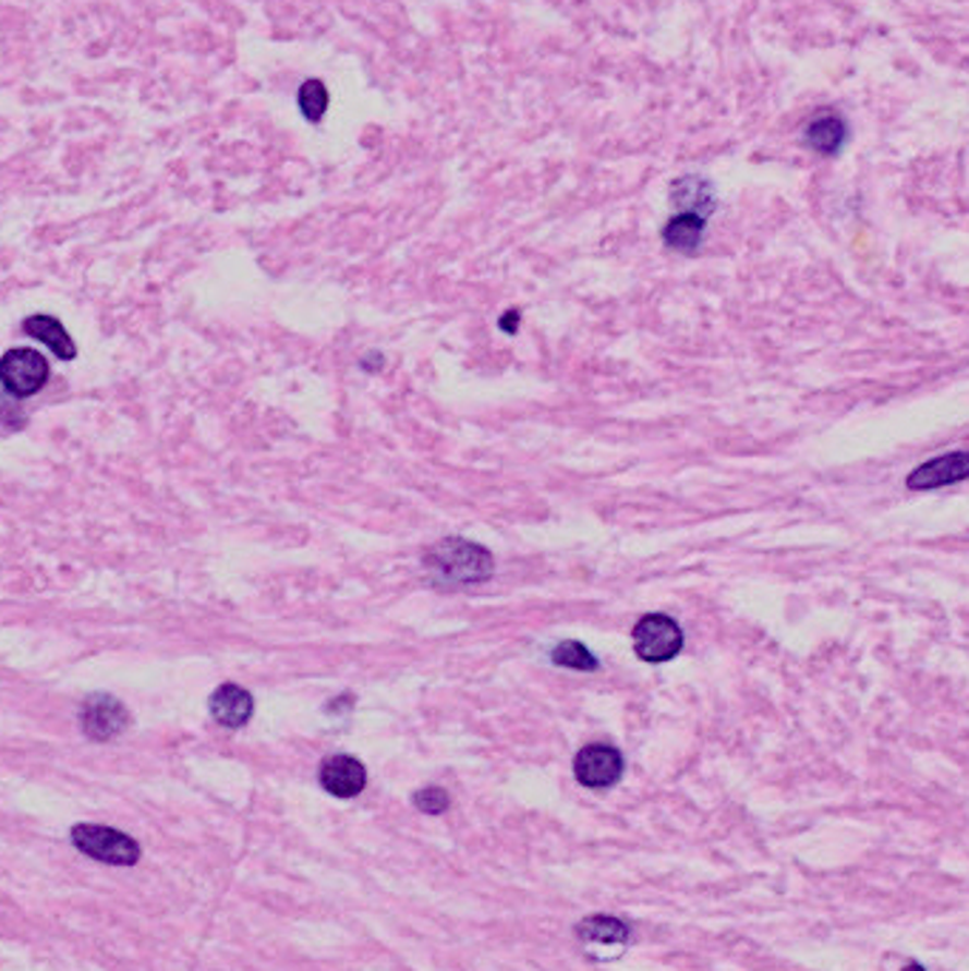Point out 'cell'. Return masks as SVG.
<instances>
[{"label": "cell", "instance_id": "cell-1", "mask_svg": "<svg viewBox=\"0 0 969 971\" xmlns=\"http://www.w3.org/2000/svg\"><path fill=\"white\" fill-rule=\"evenodd\" d=\"M427 566L438 576L458 585L484 583L493 576V555L484 546L461 537H447L427 551Z\"/></svg>", "mask_w": 969, "mask_h": 971}, {"label": "cell", "instance_id": "cell-2", "mask_svg": "<svg viewBox=\"0 0 969 971\" xmlns=\"http://www.w3.org/2000/svg\"><path fill=\"white\" fill-rule=\"evenodd\" d=\"M631 640H634V654L643 663L663 665L680 654L686 636H682L677 619L666 617V614H645L631 631Z\"/></svg>", "mask_w": 969, "mask_h": 971}, {"label": "cell", "instance_id": "cell-3", "mask_svg": "<svg viewBox=\"0 0 969 971\" xmlns=\"http://www.w3.org/2000/svg\"><path fill=\"white\" fill-rule=\"evenodd\" d=\"M72 843L83 855L114 863V866H131L140 861V847L134 838H129L120 829L100 827V824H77L72 829Z\"/></svg>", "mask_w": 969, "mask_h": 971}, {"label": "cell", "instance_id": "cell-4", "mask_svg": "<svg viewBox=\"0 0 969 971\" xmlns=\"http://www.w3.org/2000/svg\"><path fill=\"white\" fill-rule=\"evenodd\" d=\"M49 361L44 353L29 350V347H15L0 359V384L12 398H29L46 387L49 381Z\"/></svg>", "mask_w": 969, "mask_h": 971}, {"label": "cell", "instance_id": "cell-5", "mask_svg": "<svg viewBox=\"0 0 969 971\" xmlns=\"http://www.w3.org/2000/svg\"><path fill=\"white\" fill-rule=\"evenodd\" d=\"M626 762L622 753L611 744H586L574 755V776L589 790H606L620 781Z\"/></svg>", "mask_w": 969, "mask_h": 971}, {"label": "cell", "instance_id": "cell-6", "mask_svg": "<svg viewBox=\"0 0 969 971\" xmlns=\"http://www.w3.org/2000/svg\"><path fill=\"white\" fill-rule=\"evenodd\" d=\"M80 725H83V733L88 739L109 741L129 727V711H125L120 699L109 696V693H95V696H88L83 702Z\"/></svg>", "mask_w": 969, "mask_h": 971}, {"label": "cell", "instance_id": "cell-7", "mask_svg": "<svg viewBox=\"0 0 969 971\" xmlns=\"http://www.w3.org/2000/svg\"><path fill=\"white\" fill-rule=\"evenodd\" d=\"M969 481V452H947L933 461L921 463L907 475V486L912 491H930L941 486Z\"/></svg>", "mask_w": 969, "mask_h": 971}, {"label": "cell", "instance_id": "cell-8", "mask_svg": "<svg viewBox=\"0 0 969 971\" xmlns=\"http://www.w3.org/2000/svg\"><path fill=\"white\" fill-rule=\"evenodd\" d=\"M318 781L336 799H355L367 787V770L353 755H330L318 770Z\"/></svg>", "mask_w": 969, "mask_h": 971}, {"label": "cell", "instance_id": "cell-9", "mask_svg": "<svg viewBox=\"0 0 969 971\" xmlns=\"http://www.w3.org/2000/svg\"><path fill=\"white\" fill-rule=\"evenodd\" d=\"M208 711L217 725L237 730V727H245L254 716V696L242 684H219L217 691L210 693Z\"/></svg>", "mask_w": 969, "mask_h": 971}, {"label": "cell", "instance_id": "cell-10", "mask_svg": "<svg viewBox=\"0 0 969 971\" xmlns=\"http://www.w3.org/2000/svg\"><path fill=\"white\" fill-rule=\"evenodd\" d=\"M671 199L680 208V214H697L702 219H708L716 208L714 187H711L708 180H700V177H682V180L674 182Z\"/></svg>", "mask_w": 969, "mask_h": 971}, {"label": "cell", "instance_id": "cell-11", "mask_svg": "<svg viewBox=\"0 0 969 971\" xmlns=\"http://www.w3.org/2000/svg\"><path fill=\"white\" fill-rule=\"evenodd\" d=\"M23 332L49 347L58 359H74L77 355L72 336H69V330L54 316H44V313L40 316H29L23 321Z\"/></svg>", "mask_w": 969, "mask_h": 971}, {"label": "cell", "instance_id": "cell-12", "mask_svg": "<svg viewBox=\"0 0 969 971\" xmlns=\"http://www.w3.org/2000/svg\"><path fill=\"white\" fill-rule=\"evenodd\" d=\"M705 233V219L697 214H677L663 228V242L677 253H697Z\"/></svg>", "mask_w": 969, "mask_h": 971}, {"label": "cell", "instance_id": "cell-13", "mask_svg": "<svg viewBox=\"0 0 969 971\" xmlns=\"http://www.w3.org/2000/svg\"><path fill=\"white\" fill-rule=\"evenodd\" d=\"M808 145L813 151L833 157L839 154L847 143V125L839 114H822L816 117L811 125H808V134H804Z\"/></svg>", "mask_w": 969, "mask_h": 971}, {"label": "cell", "instance_id": "cell-14", "mask_svg": "<svg viewBox=\"0 0 969 971\" xmlns=\"http://www.w3.org/2000/svg\"><path fill=\"white\" fill-rule=\"evenodd\" d=\"M578 937L583 943H597V946H622L629 940V926L608 914H594L578 926Z\"/></svg>", "mask_w": 969, "mask_h": 971}, {"label": "cell", "instance_id": "cell-15", "mask_svg": "<svg viewBox=\"0 0 969 971\" xmlns=\"http://www.w3.org/2000/svg\"><path fill=\"white\" fill-rule=\"evenodd\" d=\"M552 663L557 668H572V670H597L601 668V659L589 651L583 642L566 640L552 651Z\"/></svg>", "mask_w": 969, "mask_h": 971}, {"label": "cell", "instance_id": "cell-16", "mask_svg": "<svg viewBox=\"0 0 969 971\" xmlns=\"http://www.w3.org/2000/svg\"><path fill=\"white\" fill-rule=\"evenodd\" d=\"M327 106H330V94H327L325 83L322 80H304L302 88H299V111L307 123H318L325 117Z\"/></svg>", "mask_w": 969, "mask_h": 971}, {"label": "cell", "instance_id": "cell-17", "mask_svg": "<svg viewBox=\"0 0 969 971\" xmlns=\"http://www.w3.org/2000/svg\"><path fill=\"white\" fill-rule=\"evenodd\" d=\"M413 801L421 813H427V815H441L444 810L449 806V796L441 790V787H424V790L415 792Z\"/></svg>", "mask_w": 969, "mask_h": 971}, {"label": "cell", "instance_id": "cell-18", "mask_svg": "<svg viewBox=\"0 0 969 971\" xmlns=\"http://www.w3.org/2000/svg\"><path fill=\"white\" fill-rule=\"evenodd\" d=\"M518 318H521V313H518V309H509L507 316H500V327H504V332H509V336H512L514 330H518Z\"/></svg>", "mask_w": 969, "mask_h": 971}, {"label": "cell", "instance_id": "cell-19", "mask_svg": "<svg viewBox=\"0 0 969 971\" xmlns=\"http://www.w3.org/2000/svg\"><path fill=\"white\" fill-rule=\"evenodd\" d=\"M905 971H926V969H924V966H919V963H910Z\"/></svg>", "mask_w": 969, "mask_h": 971}]
</instances>
